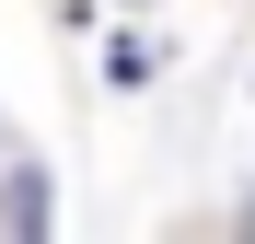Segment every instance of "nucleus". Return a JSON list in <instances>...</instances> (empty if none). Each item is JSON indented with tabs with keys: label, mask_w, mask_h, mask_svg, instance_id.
<instances>
[{
	"label": "nucleus",
	"mask_w": 255,
	"mask_h": 244,
	"mask_svg": "<svg viewBox=\"0 0 255 244\" xmlns=\"http://www.w3.org/2000/svg\"><path fill=\"white\" fill-rule=\"evenodd\" d=\"M0 221H12V233H47V175H12V186H0Z\"/></svg>",
	"instance_id": "f257e3e1"
}]
</instances>
